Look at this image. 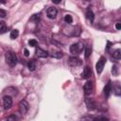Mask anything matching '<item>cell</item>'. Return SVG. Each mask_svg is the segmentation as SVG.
Returning <instances> with one entry per match:
<instances>
[{
    "instance_id": "484cf974",
    "label": "cell",
    "mask_w": 121,
    "mask_h": 121,
    "mask_svg": "<svg viewBox=\"0 0 121 121\" xmlns=\"http://www.w3.org/2000/svg\"><path fill=\"white\" fill-rule=\"evenodd\" d=\"M16 119H17V117L15 115H11V116L8 117V120H16Z\"/></svg>"
},
{
    "instance_id": "9a60e30c",
    "label": "cell",
    "mask_w": 121,
    "mask_h": 121,
    "mask_svg": "<svg viewBox=\"0 0 121 121\" xmlns=\"http://www.w3.org/2000/svg\"><path fill=\"white\" fill-rule=\"evenodd\" d=\"M50 56L53 57V58H56V59H60L63 56V54L61 52H60V51H56V52H52L50 54Z\"/></svg>"
},
{
    "instance_id": "603a6c76",
    "label": "cell",
    "mask_w": 121,
    "mask_h": 121,
    "mask_svg": "<svg viewBox=\"0 0 121 121\" xmlns=\"http://www.w3.org/2000/svg\"><path fill=\"white\" fill-rule=\"evenodd\" d=\"M39 20H40V19H39V16H38L37 14H34V15L30 18V21H34L35 23H38V22H39Z\"/></svg>"
},
{
    "instance_id": "d6986e66",
    "label": "cell",
    "mask_w": 121,
    "mask_h": 121,
    "mask_svg": "<svg viewBox=\"0 0 121 121\" xmlns=\"http://www.w3.org/2000/svg\"><path fill=\"white\" fill-rule=\"evenodd\" d=\"M91 52H92V50H91V47H89V46H86V47H85V51H84V56H85V58H86V59H88V58L90 57V55H91Z\"/></svg>"
},
{
    "instance_id": "ba28073f",
    "label": "cell",
    "mask_w": 121,
    "mask_h": 121,
    "mask_svg": "<svg viewBox=\"0 0 121 121\" xmlns=\"http://www.w3.org/2000/svg\"><path fill=\"white\" fill-rule=\"evenodd\" d=\"M83 89H84V94H85L86 95H91V93H92V91H93V82H92V81H87V82L84 84Z\"/></svg>"
},
{
    "instance_id": "2e32d148",
    "label": "cell",
    "mask_w": 121,
    "mask_h": 121,
    "mask_svg": "<svg viewBox=\"0 0 121 121\" xmlns=\"http://www.w3.org/2000/svg\"><path fill=\"white\" fill-rule=\"evenodd\" d=\"M7 31V25L4 21L0 22V33H5Z\"/></svg>"
},
{
    "instance_id": "7c38bea8",
    "label": "cell",
    "mask_w": 121,
    "mask_h": 121,
    "mask_svg": "<svg viewBox=\"0 0 121 121\" xmlns=\"http://www.w3.org/2000/svg\"><path fill=\"white\" fill-rule=\"evenodd\" d=\"M86 18H87L89 21H91V22H93V21H94L95 15H94V12L92 11V9H88V10L86 11Z\"/></svg>"
},
{
    "instance_id": "5bb4252c",
    "label": "cell",
    "mask_w": 121,
    "mask_h": 121,
    "mask_svg": "<svg viewBox=\"0 0 121 121\" xmlns=\"http://www.w3.org/2000/svg\"><path fill=\"white\" fill-rule=\"evenodd\" d=\"M111 91H112V85H111V83H108V84L105 86V88H104V94H105V95H106L107 97L110 95Z\"/></svg>"
},
{
    "instance_id": "3957f363",
    "label": "cell",
    "mask_w": 121,
    "mask_h": 121,
    "mask_svg": "<svg viewBox=\"0 0 121 121\" xmlns=\"http://www.w3.org/2000/svg\"><path fill=\"white\" fill-rule=\"evenodd\" d=\"M18 108H19V112L20 113L22 114H26L28 111V103L26 102V100H21L19 102V105H18Z\"/></svg>"
},
{
    "instance_id": "8992f818",
    "label": "cell",
    "mask_w": 121,
    "mask_h": 121,
    "mask_svg": "<svg viewBox=\"0 0 121 121\" xmlns=\"http://www.w3.org/2000/svg\"><path fill=\"white\" fill-rule=\"evenodd\" d=\"M3 105L5 110H9L12 106V98L9 95H5L3 97Z\"/></svg>"
},
{
    "instance_id": "4fadbf2b",
    "label": "cell",
    "mask_w": 121,
    "mask_h": 121,
    "mask_svg": "<svg viewBox=\"0 0 121 121\" xmlns=\"http://www.w3.org/2000/svg\"><path fill=\"white\" fill-rule=\"evenodd\" d=\"M27 68L30 70V71H34L35 68H36V62L34 60H30L28 62H27Z\"/></svg>"
},
{
    "instance_id": "f546056e",
    "label": "cell",
    "mask_w": 121,
    "mask_h": 121,
    "mask_svg": "<svg viewBox=\"0 0 121 121\" xmlns=\"http://www.w3.org/2000/svg\"><path fill=\"white\" fill-rule=\"evenodd\" d=\"M84 1H86V2H88V1H90V0H84Z\"/></svg>"
},
{
    "instance_id": "8fae6325",
    "label": "cell",
    "mask_w": 121,
    "mask_h": 121,
    "mask_svg": "<svg viewBox=\"0 0 121 121\" xmlns=\"http://www.w3.org/2000/svg\"><path fill=\"white\" fill-rule=\"evenodd\" d=\"M91 76H92V71H91V68H90L89 66H86V67L84 68L83 72H82V78L87 79V78H89Z\"/></svg>"
},
{
    "instance_id": "9c48e42d",
    "label": "cell",
    "mask_w": 121,
    "mask_h": 121,
    "mask_svg": "<svg viewBox=\"0 0 121 121\" xmlns=\"http://www.w3.org/2000/svg\"><path fill=\"white\" fill-rule=\"evenodd\" d=\"M48 55H49V54H48L47 51H45V50H43V49H42V48H40V47H38V48L36 49V56H37L38 58H46Z\"/></svg>"
},
{
    "instance_id": "e0dca14e",
    "label": "cell",
    "mask_w": 121,
    "mask_h": 121,
    "mask_svg": "<svg viewBox=\"0 0 121 121\" xmlns=\"http://www.w3.org/2000/svg\"><path fill=\"white\" fill-rule=\"evenodd\" d=\"M18 35H19L18 29H13V30H11V32H10V39L14 40V39H16V38L18 37Z\"/></svg>"
},
{
    "instance_id": "7402d4cb",
    "label": "cell",
    "mask_w": 121,
    "mask_h": 121,
    "mask_svg": "<svg viewBox=\"0 0 121 121\" xmlns=\"http://www.w3.org/2000/svg\"><path fill=\"white\" fill-rule=\"evenodd\" d=\"M28 44H29L30 46L34 47V46H36V45H37V41H36V40H34V39L29 40V41H28Z\"/></svg>"
},
{
    "instance_id": "277c9868",
    "label": "cell",
    "mask_w": 121,
    "mask_h": 121,
    "mask_svg": "<svg viewBox=\"0 0 121 121\" xmlns=\"http://www.w3.org/2000/svg\"><path fill=\"white\" fill-rule=\"evenodd\" d=\"M68 64H69L70 66H73V67H75V66H79V65L82 64V60H81L79 58L76 57V56L70 57V58L68 59Z\"/></svg>"
},
{
    "instance_id": "5b68a950",
    "label": "cell",
    "mask_w": 121,
    "mask_h": 121,
    "mask_svg": "<svg viewBox=\"0 0 121 121\" xmlns=\"http://www.w3.org/2000/svg\"><path fill=\"white\" fill-rule=\"evenodd\" d=\"M106 63V58L105 57H101L99 59V60L97 61L96 65H95V68H96V72L98 74H100L102 71H103V68H104V65Z\"/></svg>"
},
{
    "instance_id": "4316f807",
    "label": "cell",
    "mask_w": 121,
    "mask_h": 121,
    "mask_svg": "<svg viewBox=\"0 0 121 121\" xmlns=\"http://www.w3.org/2000/svg\"><path fill=\"white\" fill-rule=\"evenodd\" d=\"M112 74H114V75H116V74H117V72H116V66H113V67H112Z\"/></svg>"
},
{
    "instance_id": "ac0fdd59",
    "label": "cell",
    "mask_w": 121,
    "mask_h": 121,
    "mask_svg": "<svg viewBox=\"0 0 121 121\" xmlns=\"http://www.w3.org/2000/svg\"><path fill=\"white\" fill-rule=\"evenodd\" d=\"M112 56H113V58H114V59L119 60V59L121 58V50H120V49H116V50L113 52Z\"/></svg>"
},
{
    "instance_id": "ffe728a7",
    "label": "cell",
    "mask_w": 121,
    "mask_h": 121,
    "mask_svg": "<svg viewBox=\"0 0 121 121\" xmlns=\"http://www.w3.org/2000/svg\"><path fill=\"white\" fill-rule=\"evenodd\" d=\"M64 21H65V23H67V24H71L72 23V21H73V19H72V16L71 15H65V17H64Z\"/></svg>"
},
{
    "instance_id": "44dd1931",
    "label": "cell",
    "mask_w": 121,
    "mask_h": 121,
    "mask_svg": "<svg viewBox=\"0 0 121 121\" xmlns=\"http://www.w3.org/2000/svg\"><path fill=\"white\" fill-rule=\"evenodd\" d=\"M114 94H115V95H117V96H119V95H120V94H121V88H120V86H119V85H116V86H115Z\"/></svg>"
},
{
    "instance_id": "d4e9b609",
    "label": "cell",
    "mask_w": 121,
    "mask_h": 121,
    "mask_svg": "<svg viewBox=\"0 0 121 121\" xmlns=\"http://www.w3.org/2000/svg\"><path fill=\"white\" fill-rule=\"evenodd\" d=\"M24 55H25L26 57H28V56H29V51H28L27 49H25V50H24Z\"/></svg>"
},
{
    "instance_id": "83f0119b",
    "label": "cell",
    "mask_w": 121,
    "mask_h": 121,
    "mask_svg": "<svg viewBox=\"0 0 121 121\" xmlns=\"http://www.w3.org/2000/svg\"><path fill=\"white\" fill-rule=\"evenodd\" d=\"M115 27H116V29H120L121 28V25H120V23H116V25H115Z\"/></svg>"
},
{
    "instance_id": "f1b7e54d",
    "label": "cell",
    "mask_w": 121,
    "mask_h": 121,
    "mask_svg": "<svg viewBox=\"0 0 121 121\" xmlns=\"http://www.w3.org/2000/svg\"><path fill=\"white\" fill-rule=\"evenodd\" d=\"M52 2H53L54 4H60V3L61 2V0H52Z\"/></svg>"
},
{
    "instance_id": "6da1fadb",
    "label": "cell",
    "mask_w": 121,
    "mask_h": 121,
    "mask_svg": "<svg viewBox=\"0 0 121 121\" xmlns=\"http://www.w3.org/2000/svg\"><path fill=\"white\" fill-rule=\"evenodd\" d=\"M5 58H6V62L9 66H15L16 65V63H17V56H16V54L14 52H11V51L6 52Z\"/></svg>"
},
{
    "instance_id": "cb8c5ba5",
    "label": "cell",
    "mask_w": 121,
    "mask_h": 121,
    "mask_svg": "<svg viewBox=\"0 0 121 121\" xmlns=\"http://www.w3.org/2000/svg\"><path fill=\"white\" fill-rule=\"evenodd\" d=\"M6 14H7V12H6L4 9H0V18L5 17V16H6Z\"/></svg>"
},
{
    "instance_id": "7a4b0ae2",
    "label": "cell",
    "mask_w": 121,
    "mask_h": 121,
    "mask_svg": "<svg viewBox=\"0 0 121 121\" xmlns=\"http://www.w3.org/2000/svg\"><path fill=\"white\" fill-rule=\"evenodd\" d=\"M83 48H84V45L82 43H74L70 46V52L73 55H78L81 53Z\"/></svg>"
},
{
    "instance_id": "52a82bcc",
    "label": "cell",
    "mask_w": 121,
    "mask_h": 121,
    "mask_svg": "<svg viewBox=\"0 0 121 121\" xmlns=\"http://www.w3.org/2000/svg\"><path fill=\"white\" fill-rule=\"evenodd\" d=\"M57 13H58V10H57V9L54 8V7H50V8H48L47 10H46V15H47V17H48L49 19H54V18L57 16Z\"/></svg>"
},
{
    "instance_id": "30bf717a",
    "label": "cell",
    "mask_w": 121,
    "mask_h": 121,
    "mask_svg": "<svg viewBox=\"0 0 121 121\" xmlns=\"http://www.w3.org/2000/svg\"><path fill=\"white\" fill-rule=\"evenodd\" d=\"M85 104H86V106H87V108L89 110H94L95 108V103L92 98L86 97L85 98Z\"/></svg>"
}]
</instances>
